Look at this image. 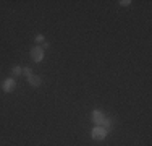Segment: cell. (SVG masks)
Wrapping results in <instances>:
<instances>
[{"label": "cell", "instance_id": "obj_1", "mask_svg": "<svg viewBox=\"0 0 152 146\" xmlns=\"http://www.w3.org/2000/svg\"><path fill=\"white\" fill-rule=\"evenodd\" d=\"M107 133L108 131L104 128V127H94L92 131H91V136H92V140H96V141H102V140H105Z\"/></svg>", "mask_w": 152, "mask_h": 146}, {"label": "cell", "instance_id": "obj_2", "mask_svg": "<svg viewBox=\"0 0 152 146\" xmlns=\"http://www.w3.org/2000/svg\"><path fill=\"white\" fill-rule=\"evenodd\" d=\"M31 58H32V62H36V63H39V62L44 60V50H42L41 46H34L31 49Z\"/></svg>", "mask_w": 152, "mask_h": 146}, {"label": "cell", "instance_id": "obj_3", "mask_svg": "<svg viewBox=\"0 0 152 146\" xmlns=\"http://www.w3.org/2000/svg\"><path fill=\"white\" fill-rule=\"evenodd\" d=\"M2 89L5 91V93H13V91L16 89V81L13 78H7L2 85Z\"/></svg>", "mask_w": 152, "mask_h": 146}, {"label": "cell", "instance_id": "obj_4", "mask_svg": "<svg viewBox=\"0 0 152 146\" xmlns=\"http://www.w3.org/2000/svg\"><path fill=\"white\" fill-rule=\"evenodd\" d=\"M104 119H105V115H104L102 111H94L92 112V122L96 123V127H102Z\"/></svg>", "mask_w": 152, "mask_h": 146}, {"label": "cell", "instance_id": "obj_5", "mask_svg": "<svg viewBox=\"0 0 152 146\" xmlns=\"http://www.w3.org/2000/svg\"><path fill=\"white\" fill-rule=\"evenodd\" d=\"M28 81H29V85H31V86L37 88V86H41V83H42V78H41L39 75H31L29 78H28Z\"/></svg>", "mask_w": 152, "mask_h": 146}, {"label": "cell", "instance_id": "obj_6", "mask_svg": "<svg viewBox=\"0 0 152 146\" xmlns=\"http://www.w3.org/2000/svg\"><path fill=\"white\" fill-rule=\"evenodd\" d=\"M112 125H113V120L112 119H108V117H105V119H104V122H102V127L104 128H105L107 131L112 128Z\"/></svg>", "mask_w": 152, "mask_h": 146}, {"label": "cell", "instance_id": "obj_7", "mask_svg": "<svg viewBox=\"0 0 152 146\" xmlns=\"http://www.w3.org/2000/svg\"><path fill=\"white\" fill-rule=\"evenodd\" d=\"M12 73H13V76H20V75H23V67H13L12 68Z\"/></svg>", "mask_w": 152, "mask_h": 146}, {"label": "cell", "instance_id": "obj_8", "mask_svg": "<svg viewBox=\"0 0 152 146\" xmlns=\"http://www.w3.org/2000/svg\"><path fill=\"white\" fill-rule=\"evenodd\" d=\"M23 75L26 76V78H29V76L32 75V70H31V67H23Z\"/></svg>", "mask_w": 152, "mask_h": 146}, {"label": "cell", "instance_id": "obj_9", "mask_svg": "<svg viewBox=\"0 0 152 146\" xmlns=\"http://www.w3.org/2000/svg\"><path fill=\"white\" fill-rule=\"evenodd\" d=\"M34 41L37 42V46H39V44H42V42L45 41V38H44L42 34H37V36H36V39H34Z\"/></svg>", "mask_w": 152, "mask_h": 146}, {"label": "cell", "instance_id": "obj_10", "mask_svg": "<svg viewBox=\"0 0 152 146\" xmlns=\"http://www.w3.org/2000/svg\"><path fill=\"white\" fill-rule=\"evenodd\" d=\"M120 5L121 7H129V5H131V0H121Z\"/></svg>", "mask_w": 152, "mask_h": 146}, {"label": "cell", "instance_id": "obj_11", "mask_svg": "<svg viewBox=\"0 0 152 146\" xmlns=\"http://www.w3.org/2000/svg\"><path fill=\"white\" fill-rule=\"evenodd\" d=\"M42 50H45V49H49V42H42Z\"/></svg>", "mask_w": 152, "mask_h": 146}]
</instances>
